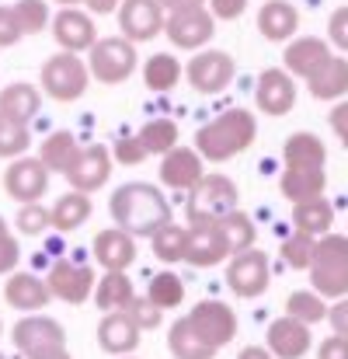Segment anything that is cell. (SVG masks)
<instances>
[{
    "instance_id": "cell-1",
    "label": "cell",
    "mask_w": 348,
    "mask_h": 359,
    "mask_svg": "<svg viewBox=\"0 0 348 359\" xmlns=\"http://www.w3.org/2000/svg\"><path fill=\"white\" fill-rule=\"evenodd\" d=\"M112 220L118 231L132 234V238H153L157 231H164L171 224V206L164 199L160 189L146 185V182H129L118 185L112 192Z\"/></svg>"
},
{
    "instance_id": "cell-2",
    "label": "cell",
    "mask_w": 348,
    "mask_h": 359,
    "mask_svg": "<svg viewBox=\"0 0 348 359\" xmlns=\"http://www.w3.org/2000/svg\"><path fill=\"white\" fill-rule=\"evenodd\" d=\"M254 136H258V119L247 109H227L195 133V150L209 164H227L230 157L244 154L254 143Z\"/></svg>"
},
{
    "instance_id": "cell-3",
    "label": "cell",
    "mask_w": 348,
    "mask_h": 359,
    "mask_svg": "<svg viewBox=\"0 0 348 359\" xmlns=\"http://www.w3.org/2000/svg\"><path fill=\"white\" fill-rule=\"evenodd\" d=\"M310 286L314 293L328 300H345L348 297V238L345 234H328L317 241L314 265H310Z\"/></svg>"
},
{
    "instance_id": "cell-4",
    "label": "cell",
    "mask_w": 348,
    "mask_h": 359,
    "mask_svg": "<svg viewBox=\"0 0 348 359\" xmlns=\"http://www.w3.org/2000/svg\"><path fill=\"white\" fill-rule=\"evenodd\" d=\"M240 203V192L227 175H206L202 185L188 192V227L195 224H220Z\"/></svg>"
},
{
    "instance_id": "cell-5",
    "label": "cell",
    "mask_w": 348,
    "mask_h": 359,
    "mask_svg": "<svg viewBox=\"0 0 348 359\" xmlns=\"http://www.w3.org/2000/svg\"><path fill=\"white\" fill-rule=\"evenodd\" d=\"M88 81H91V67L81 56H74V53H56L42 67V91L53 102H77V98H84Z\"/></svg>"
},
{
    "instance_id": "cell-6",
    "label": "cell",
    "mask_w": 348,
    "mask_h": 359,
    "mask_svg": "<svg viewBox=\"0 0 348 359\" xmlns=\"http://www.w3.org/2000/svg\"><path fill=\"white\" fill-rule=\"evenodd\" d=\"M136 46L125 39V35H116V39H102L91 53H88V67H91V77L98 84H122L132 77L136 70Z\"/></svg>"
},
{
    "instance_id": "cell-7",
    "label": "cell",
    "mask_w": 348,
    "mask_h": 359,
    "mask_svg": "<svg viewBox=\"0 0 348 359\" xmlns=\"http://www.w3.org/2000/svg\"><path fill=\"white\" fill-rule=\"evenodd\" d=\"M268 279H272V269H268L265 251H258V248L233 255L230 265H227V286H230V293H237L240 300L261 297V293L268 290Z\"/></svg>"
},
{
    "instance_id": "cell-8",
    "label": "cell",
    "mask_w": 348,
    "mask_h": 359,
    "mask_svg": "<svg viewBox=\"0 0 348 359\" xmlns=\"http://www.w3.org/2000/svg\"><path fill=\"white\" fill-rule=\"evenodd\" d=\"M49 189V168L39 161V157H18L7 164L4 171V192L11 199H18L21 206L28 203H39Z\"/></svg>"
},
{
    "instance_id": "cell-9",
    "label": "cell",
    "mask_w": 348,
    "mask_h": 359,
    "mask_svg": "<svg viewBox=\"0 0 348 359\" xmlns=\"http://www.w3.org/2000/svg\"><path fill=\"white\" fill-rule=\"evenodd\" d=\"M46 283H49L53 297L63 300V304H84V300H91L95 290H98L95 269H91V265H81V262H70V258L56 262V265L49 269Z\"/></svg>"
},
{
    "instance_id": "cell-10",
    "label": "cell",
    "mask_w": 348,
    "mask_h": 359,
    "mask_svg": "<svg viewBox=\"0 0 348 359\" xmlns=\"http://www.w3.org/2000/svg\"><path fill=\"white\" fill-rule=\"evenodd\" d=\"M118 28L129 42L157 39L167 28V11L160 0H122L118 7Z\"/></svg>"
},
{
    "instance_id": "cell-11",
    "label": "cell",
    "mask_w": 348,
    "mask_h": 359,
    "mask_svg": "<svg viewBox=\"0 0 348 359\" xmlns=\"http://www.w3.org/2000/svg\"><path fill=\"white\" fill-rule=\"evenodd\" d=\"M14 349L25 353V359L39 356V353H53V349H67V332L60 321H53L46 314H32L14 325Z\"/></svg>"
},
{
    "instance_id": "cell-12",
    "label": "cell",
    "mask_w": 348,
    "mask_h": 359,
    "mask_svg": "<svg viewBox=\"0 0 348 359\" xmlns=\"http://www.w3.org/2000/svg\"><path fill=\"white\" fill-rule=\"evenodd\" d=\"M185 318H188V325H192L209 346H216V349H223L227 342L237 339V314H233L230 304H223V300H202V304H195L192 314H185Z\"/></svg>"
},
{
    "instance_id": "cell-13",
    "label": "cell",
    "mask_w": 348,
    "mask_h": 359,
    "mask_svg": "<svg viewBox=\"0 0 348 359\" xmlns=\"http://www.w3.org/2000/svg\"><path fill=\"white\" fill-rule=\"evenodd\" d=\"M185 77H188V84H192L199 95H220L233 81L230 53H223V49H202V53H195V56L188 60Z\"/></svg>"
},
{
    "instance_id": "cell-14",
    "label": "cell",
    "mask_w": 348,
    "mask_h": 359,
    "mask_svg": "<svg viewBox=\"0 0 348 359\" xmlns=\"http://www.w3.org/2000/svg\"><path fill=\"white\" fill-rule=\"evenodd\" d=\"M53 39L60 46V53H91L102 39H98V28L91 21V14H84L81 7H63L53 21Z\"/></svg>"
},
{
    "instance_id": "cell-15",
    "label": "cell",
    "mask_w": 348,
    "mask_h": 359,
    "mask_svg": "<svg viewBox=\"0 0 348 359\" xmlns=\"http://www.w3.org/2000/svg\"><path fill=\"white\" fill-rule=\"evenodd\" d=\"M213 32H216V18L206 7L185 11V14H167V28H164V35L178 49H195V53H202V46L213 39Z\"/></svg>"
},
{
    "instance_id": "cell-16",
    "label": "cell",
    "mask_w": 348,
    "mask_h": 359,
    "mask_svg": "<svg viewBox=\"0 0 348 359\" xmlns=\"http://www.w3.org/2000/svg\"><path fill=\"white\" fill-rule=\"evenodd\" d=\"M223 258H233V251L220 224H195V227H188V255H185L188 265L213 269Z\"/></svg>"
},
{
    "instance_id": "cell-17",
    "label": "cell",
    "mask_w": 348,
    "mask_h": 359,
    "mask_svg": "<svg viewBox=\"0 0 348 359\" xmlns=\"http://www.w3.org/2000/svg\"><path fill=\"white\" fill-rule=\"evenodd\" d=\"M202 178H206V164L202 154L192 147H178L160 161V182L174 192H192L195 185H202Z\"/></svg>"
},
{
    "instance_id": "cell-18",
    "label": "cell",
    "mask_w": 348,
    "mask_h": 359,
    "mask_svg": "<svg viewBox=\"0 0 348 359\" xmlns=\"http://www.w3.org/2000/svg\"><path fill=\"white\" fill-rule=\"evenodd\" d=\"M109 175H112V154H109L102 143H95V147H84V150H81V157H77V164L70 168L67 182H70L74 192L91 196V192H98V189L109 182Z\"/></svg>"
},
{
    "instance_id": "cell-19",
    "label": "cell",
    "mask_w": 348,
    "mask_h": 359,
    "mask_svg": "<svg viewBox=\"0 0 348 359\" xmlns=\"http://www.w3.org/2000/svg\"><path fill=\"white\" fill-rule=\"evenodd\" d=\"M265 342H268V349H272L275 359H303L310 353V346H314L310 325H303V321H296V318H289V314H286V318H275V321L268 325Z\"/></svg>"
},
{
    "instance_id": "cell-20",
    "label": "cell",
    "mask_w": 348,
    "mask_h": 359,
    "mask_svg": "<svg viewBox=\"0 0 348 359\" xmlns=\"http://www.w3.org/2000/svg\"><path fill=\"white\" fill-rule=\"evenodd\" d=\"M254 102H258V109H261L265 116H272V119L293 112V105H296V84H293V77H289L286 70H265V74L258 77Z\"/></svg>"
},
{
    "instance_id": "cell-21",
    "label": "cell",
    "mask_w": 348,
    "mask_h": 359,
    "mask_svg": "<svg viewBox=\"0 0 348 359\" xmlns=\"http://www.w3.org/2000/svg\"><path fill=\"white\" fill-rule=\"evenodd\" d=\"M331 60H335V56H331V49H328V42H324V39H296V42H289V46H286V53H282L286 74L303 77V81L317 77Z\"/></svg>"
},
{
    "instance_id": "cell-22",
    "label": "cell",
    "mask_w": 348,
    "mask_h": 359,
    "mask_svg": "<svg viewBox=\"0 0 348 359\" xmlns=\"http://www.w3.org/2000/svg\"><path fill=\"white\" fill-rule=\"evenodd\" d=\"M4 300L14 307V311H42L49 300H53V290H49V283L46 279H39V276H32V272H14V276H7V283H4Z\"/></svg>"
},
{
    "instance_id": "cell-23",
    "label": "cell",
    "mask_w": 348,
    "mask_h": 359,
    "mask_svg": "<svg viewBox=\"0 0 348 359\" xmlns=\"http://www.w3.org/2000/svg\"><path fill=\"white\" fill-rule=\"evenodd\" d=\"M95 258L105 272H125L132 262H136V238L125 234V231H98L95 238Z\"/></svg>"
},
{
    "instance_id": "cell-24",
    "label": "cell",
    "mask_w": 348,
    "mask_h": 359,
    "mask_svg": "<svg viewBox=\"0 0 348 359\" xmlns=\"http://www.w3.org/2000/svg\"><path fill=\"white\" fill-rule=\"evenodd\" d=\"M258 28L268 42H286L300 28V11L289 0H265L258 11Z\"/></svg>"
},
{
    "instance_id": "cell-25",
    "label": "cell",
    "mask_w": 348,
    "mask_h": 359,
    "mask_svg": "<svg viewBox=\"0 0 348 359\" xmlns=\"http://www.w3.org/2000/svg\"><path fill=\"white\" fill-rule=\"evenodd\" d=\"M98 346L105 349V353H112V356H129L136 346H139V328L129 321V314L125 311H118V314H105L102 318V325H98Z\"/></svg>"
},
{
    "instance_id": "cell-26",
    "label": "cell",
    "mask_w": 348,
    "mask_h": 359,
    "mask_svg": "<svg viewBox=\"0 0 348 359\" xmlns=\"http://www.w3.org/2000/svg\"><path fill=\"white\" fill-rule=\"evenodd\" d=\"M324 185H328L324 168H286L282 178H279V189H282V196H286L293 206H296V203L321 199V196H324Z\"/></svg>"
},
{
    "instance_id": "cell-27",
    "label": "cell",
    "mask_w": 348,
    "mask_h": 359,
    "mask_svg": "<svg viewBox=\"0 0 348 359\" xmlns=\"http://www.w3.org/2000/svg\"><path fill=\"white\" fill-rule=\"evenodd\" d=\"M81 150H84V147L77 143V136H74L70 129H60V133H49V136L42 140L39 161H42L49 171H56V175H70V168L77 164Z\"/></svg>"
},
{
    "instance_id": "cell-28",
    "label": "cell",
    "mask_w": 348,
    "mask_h": 359,
    "mask_svg": "<svg viewBox=\"0 0 348 359\" xmlns=\"http://www.w3.org/2000/svg\"><path fill=\"white\" fill-rule=\"evenodd\" d=\"M167 349H171V356L174 359H216V346H209L192 325H188V318H178L174 325H171V332H167Z\"/></svg>"
},
{
    "instance_id": "cell-29",
    "label": "cell",
    "mask_w": 348,
    "mask_h": 359,
    "mask_svg": "<svg viewBox=\"0 0 348 359\" xmlns=\"http://www.w3.org/2000/svg\"><path fill=\"white\" fill-rule=\"evenodd\" d=\"M293 224L300 234H310V238H328L331 227H335V206L321 196V199H310V203H296L293 206Z\"/></svg>"
},
{
    "instance_id": "cell-30",
    "label": "cell",
    "mask_w": 348,
    "mask_h": 359,
    "mask_svg": "<svg viewBox=\"0 0 348 359\" xmlns=\"http://www.w3.org/2000/svg\"><path fill=\"white\" fill-rule=\"evenodd\" d=\"M282 161H286V168H324L328 164V147L314 133H293L286 140Z\"/></svg>"
},
{
    "instance_id": "cell-31",
    "label": "cell",
    "mask_w": 348,
    "mask_h": 359,
    "mask_svg": "<svg viewBox=\"0 0 348 359\" xmlns=\"http://www.w3.org/2000/svg\"><path fill=\"white\" fill-rule=\"evenodd\" d=\"M39 105H42L39 91H35L32 84H25V81H18V84H7V88L0 91V116L21 122V126H28V119H35Z\"/></svg>"
},
{
    "instance_id": "cell-32",
    "label": "cell",
    "mask_w": 348,
    "mask_h": 359,
    "mask_svg": "<svg viewBox=\"0 0 348 359\" xmlns=\"http://www.w3.org/2000/svg\"><path fill=\"white\" fill-rule=\"evenodd\" d=\"M88 217H91V196H84V192L70 189L67 196H60L53 203V231H60V234L81 231L88 224Z\"/></svg>"
},
{
    "instance_id": "cell-33",
    "label": "cell",
    "mask_w": 348,
    "mask_h": 359,
    "mask_svg": "<svg viewBox=\"0 0 348 359\" xmlns=\"http://www.w3.org/2000/svg\"><path fill=\"white\" fill-rule=\"evenodd\" d=\"M310 95L317 102H335V98H345L348 95V60L345 56H335L317 77L307 81Z\"/></svg>"
},
{
    "instance_id": "cell-34",
    "label": "cell",
    "mask_w": 348,
    "mask_h": 359,
    "mask_svg": "<svg viewBox=\"0 0 348 359\" xmlns=\"http://www.w3.org/2000/svg\"><path fill=\"white\" fill-rule=\"evenodd\" d=\"M95 300H98V307H102L105 314H118V311H125V307L136 300L129 276H125V272H105V276L98 279Z\"/></svg>"
},
{
    "instance_id": "cell-35",
    "label": "cell",
    "mask_w": 348,
    "mask_h": 359,
    "mask_svg": "<svg viewBox=\"0 0 348 359\" xmlns=\"http://www.w3.org/2000/svg\"><path fill=\"white\" fill-rule=\"evenodd\" d=\"M143 81L150 91H174V84L181 81V63L171 53H153L143 63Z\"/></svg>"
},
{
    "instance_id": "cell-36",
    "label": "cell",
    "mask_w": 348,
    "mask_h": 359,
    "mask_svg": "<svg viewBox=\"0 0 348 359\" xmlns=\"http://www.w3.org/2000/svg\"><path fill=\"white\" fill-rule=\"evenodd\" d=\"M139 140H143V147H146V154H160V157H167L171 150H178V122L174 119H150L139 133H136Z\"/></svg>"
},
{
    "instance_id": "cell-37",
    "label": "cell",
    "mask_w": 348,
    "mask_h": 359,
    "mask_svg": "<svg viewBox=\"0 0 348 359\" xmlns=\"http://www.w3.org/2000/svg\"><path fill=\"white\" fill-rule=\"evenodd\" d=\"M328 311H331V307H328L324 297L314 293V290H296V293L286 297V314L296 318V321H303V325H317V321H324Z\"/></svg>"
},
{
    "instance_id": "cell-38",
    "label": "cell",
    "mask_w": 348,
    "mask_h": 359,
    "mask_svg": "<svg viewBox=\"0 0 348 359\" xmlns=\"http://www.w3.org/2000/svg\"><path fill=\"white\" fill-rule=\"evenodd\" d=\"M146 297H150L160 311H174V307H181V300H185V283H181V276H174V272H157V276L150 279V286H146Z\"/></svg>"
},
{
    "instance_id": "cell-39",
    "label": "cell",
    "mask_w": 348,
    "mask_h": 359,
    "mask_svg": "<svg viewBox=\"0 0 348 359\" xmlns=\"http://www.w3.org/2000/svg\"><path fill=\"white\" fill-rule=\"evenodd\" d=\"M153 255L160 262H185V255H188V227L167 224L164 231H157L153 234Z\"/></svg>"
},
{
    "instance_id": "cell-40",
    "label": "cell",
    "mask_w": 348,
    "mask_h": 359,
    "mask_svg": "<svg viewBox=\"0 0 348 359\" xmlns=\"http://www.w3.org/2000/svg\"><path fill=\"white\" fill-rule=\"evenodd\" d=\"M220 227H223V234H227V241H230L233 255H240V251H251V248H254L258 231H254V224H251V217H247V213L233 210L230 217H223V220H220Z\"/></svg>"
},
{
    "instance_id": "cell-41",
    "label": "cell",
    "mask_w": 348,
    "mask_h": 359,
    "mask_svg": "<svg viewBox=\"0 0 348 359\" xmlns=\"http://www.w3.org/2000/svg\"><path fill=\"white\" fill-rule=\"evenodd\" d=\"M28 147H32V133H28V126H21V122L0 116V157L18 161V157H25Z\"/></svg>"
},
{
    "instance_id": "cell-42",
    "label": "cell",
    "mask_w": 348,
    "mask_h": 359,
    "mask_svg": "<svg viewBox=\"0 0 348 359\" xmlns=\"http://www.w3.org/2000/svg\"><path fill=\"white\" fill-rule=\"evenodd\" d=\"M314 251H317V238L310 234H293V238L282 241V262L289 269H310L314 265Z\"/></svg>"
},
{
    "instance_id": "cell-43",
    "label": "cell",
    "mask_w": 348,
    "mask_h": 359,
    "mask_svg": "<svg viewBox=\"0 0 348 359\" xmlns=\"http://www.w3.org/2000/svg\"><path fill=\"white\" fill-rule=\"evenodd\" d=\"M14 18H18L25 35H39L49 25V7H46V0H18L14 4Z\"/></svg>"
},
{
    "instance_id": "cell-44",
    "label": "cell",
    "mask_w": 348,
    "mask_h": 359,
    "mask_svg": "<svg viewBox=\"0 0 348 359\" xmlns=\"http://www.w3.org/2000/svg\"><path fill=\"white\" fill-rule=\"evenodd\" d=\"M18 231L28 234V238H39L46 231H53V210L39 206V203H28L18 210Z\"/></svg>"
},
{
    "instance_id": "cell-45",
    "label": "cell",
    "mask_w": 348,
    "mask_h": 359,
    "mask_svg": "<svg viewBox=\"0 0 348 359\" xmlns=\"http://www.w3.org/2000/svg\"><path fill=\"white\" fill-rule=\"evenodd\" d=\"M125 314H129V321H132L139 332H153V328H160V321H164L160 307H157L150 297H136V300L125 307Z\"/></svg>"
},
{
    "instance_id": "cell-46",
    "label": "cell",
    "mask_w": 348,
    "mask_h": 359,
    "mask_svg": "<svg viewBox=\"0 0 348 359\" xmlns=\"http://www.w3.org/2000/svg\"><path fill=\"white\" fill-rule=\"evenodd\" d=\"M21 262V244L14 241L7 220L0 217V276H14V265Z\"/></svg>"
},
{
    "instance_id": "cell-47",
    "label": "cell",
    "mask_w": 348,
    "mask_h": 359,
    "mask_svg": "<svg viewBox=\"0 0 348 359\" xmlns=\"http://www.w3.org/2000/svg\"><path fill=\"white\" fill-rule=\"evenodd\" d=\"M146 157H150V154H146V147H143L139 136H122L116 143V161L125 164V168H136V164H143Z\"/></svg>"
},
{
    "instance_id": "cell-48",
    "label": "cell",
    "mask_w": 348,
    "mask_h": 359,
    "mask_svg": "<svg viewBox=\"0 0 348 359\" xmlns=\"http://www.w3.org/2000/svg\"><path fill=\"white\" fill-rule=\"evenodd\" d=\"M328 35H331V46H338L342 53H348V7H338L328 21Z\"/></svg>"
},
{
    "instance_id": "cell-49",
    "label": "cell",
    "mask_w": 348,
    "mask_h": 359,
    "mask_svg": "<svg viewBox=\"0 0 348 359\" xmlns=\"http://www.w3.org/2000/svg\"><path fill=\"white\" fill-rule=\"evenodd\" d=\"M21 35H25V32H21V25H18V18H14V7H0V49L14 46Z\"/></svg>"
},
{
    "instance_id": "cell-50",
    "label": "cell",
    "mask_w": 348,
    "mask_h": 359,
    "mask_svg": "<svg viewBox=\"0 0 348 359\" xmlns=\"http://www.w3.org/2000/svg\"><path fill=\"white\" fill-rule=\"evenodd\" d=\"M247 0H209V14L220 18V21H237L244 14Z\"/></svg>"
},
{
    "instance_id": "cell-51",
    "label": "cell",
    "mask_w": 348,
    "mask_h": 359,
    "mask_svg": "<svg viewBox=\"0 0 348 359\" xmlns=\"http://www.w3.org/2000/svg\"><path fill=\"white\" fill-rule=\"evenodd\" d=\"M328 321H331L335 335L348 339V297H345V300H335V304H331V311H328Z\"/></svg>"
},
{
    "instance_id": "cell-52",
    "label": "cell",
    "mask_w": 348,
    "mask_h": 359,
    "mask_svg": "<svg viewBox=\"0 0 348 359\" xmlns=\"http://www.w3.org/2000/svg\"><path fill=\"white\" fill-rule=\"evenodd\" d=\"M317 359H348V339H342V335L324 339L317 349Z\"/></svg>"
},
{
    "instance_id": "cell-53",
    "label": "cell",
    "mask_w": 348,
    "mask_h": 359,
    "mask_svg": "<svg viewBox=\"0 0 348 359\" xmlns=\"http://www.w3.org/2000/svg\"><path fill=\"white\" fill-rule=\"evenodd\" d=\"M331 129H335V136L348 147V98L331 109Z\"/></svg>"
},
{
    "instance_id": "cell-54",
    "label": "cell",
    "mask_w": 348,
    "mask_h": 359,
    "mask_svg": "<svg viewBox=\"0 0 348 359\" xmlns=\"http://www.w3.org/2000/svg\"><path fill=\"white\" fill-rule=\"evenodd\" d=\"M167 14H185V11H199L206 0H160Z\"/></svg>"
},
{
    "instance_id": "cell-55",
    "label": "cell",
    "mask_w": 348,
    "mask_h": 359,
    "mask_svg": "<svg viewBox=\"0 0 348 359\" xmlns=\"http://www.w3.org/2000/svg\"><path fill=\"white\" fill-rule=\"evenodd\" d=\"M118 7H122V0H88V11L98 14V18H102V14H112Z\"/></svg>"
},
{
    "instance_id": "cell-56",
    "label": "cell",
    "mask_w": 348,
    "mask_h": 359,
    "mask_svg": "<svg viewBox=\"0 0 348 359\" xmlns=\"http://www.w3.org/2000/svg\"><path fill=\"white\" fill-rule=\"evenodd\" d=\"M237 359H275V356H272V349H265V346H247V349H240Z\"/></svg>"
},
{
    "instance_id": "cell-57",
    "label": "cell",
    "mask_w": 348,
    "mask_h": 359,
    "mask_svg": "<svg viewBox=\"0 0 348 359\" xmlns=\"http://www.w3.org/2000/svg\"><path fill=\"white\" fill-rule=\"evenodd\" d=\"M28 359H74L67 349H53V353H39V356H28Z\"/></svg>"
},
{
    "instance_id": "cell-58",
    "label": "cell",
    "mask_w": 348,
    "mask_h": 359,
    "mask_svg": "<svg viewBox=\"0 0 348 359\" xmlns=\"http://www.w3.org/2000/svg\"><path fill=\"white\" fill-rule=\"evenodd\" d=\"M56 4H63V7H81V4H84V7H88V0H56Z\"/></svg>"
},
{
    "instance_id": "cell-59",
    "label": "cell",
    "mask_w": 348,
    "mask_h": 359,
    "mask_svg": "<svg viewBox=\"0 0 348 359\" xmlns=\"http://www.w3.org/2000/svg\"><path fill=\"white\" fill-rule=\"evenodd\" d=\"M0 359H7V356H4V353H0Z\"/></svg>"
},
{
    "instance_id": "cell-60",
    "label": "cell",
    "mask_w": 348,
    "mask_h": 359,
    "mask_svg": "<svg viewBox=\"0 0 348 359\" xmlns=\"http://www.w3.org/2000/svg\"><path fill=\"white\" fill-rule=\"evenodd\" d=\"M0 332H4V325H0Z\"/></svg>"
},
{
    "instance_id": "cell-61",
    "label": "cell",
    "mask_w": 348,
    "mask_h": 359,
    "mask_svg": "<svg viewBox=\"0 0 348 359\" xmlns=\"http://www.w3.org/2000/svg\"><path fill=\"white\" fill-rule=\"evenodd\" d=\"M122 359H129V356H122Z\"/></svg>"
}]
</instances>
